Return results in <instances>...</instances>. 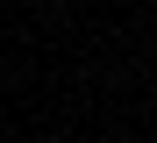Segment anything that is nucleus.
<instances>
[]
</instances>
